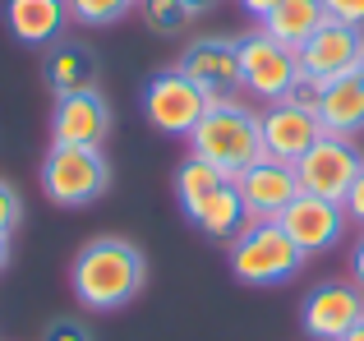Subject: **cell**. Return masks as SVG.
Here are the masks:
<instances>
[{"mask_svg":"<svg viewBox=\"0 0 364 341\" xmlns=\"http://www.w3.org/2000/svg\"><path fill=\"white\" fill-rule=\"evenodd\" d=\"M148 286V259L124 235H97L70 263V291L88 314H116Z\"/></svg>","mask_w":364,"mask_h":341,"instance_id":"obj_1","label":"cell"},{"mask_svg":"<svg viewBox=\"0 0 364 341\" xmlns=\"http://www.w3.org/2000/svg\"><path fill=\"white\" fill-rule=\"evenodd\" d=\"M189 153L213 162L217 170H226V175L235 180L240 170H249L263 157V125H258V116L245 102L222 97V102H213V107L203 111V120L194 125Z\"/></svg>","mask_w":364,"mask_h":341,"instance_id":"obj_2","label":"cell"},{"mask_svg":"<svg viewBox=\"0 0 364 341\" xmlns=\"http://www.w3.org/2000/svg\"><path fill=\"white\" fill-rule=\"evenodd\" d=\"M226 263H231V277L245 286H282V281L300 277L309 254L286 235L282 222H249L226 244Z\"/></svg>","mask_w":364,"mask_h":341,"instance_id":"obj_3","label":"cell"},{"mask_svg":"<svg viewBox=\"0 0 364 341\" xmlns=\"http://www.w3.org/2000/svg\"><path fill=\"white\" fill-rule=\"evenodd\" d=\"M37 175H42V194L55 207H88L111 189V162L102 148L51 144Z\"/></svg>","mask_w":364,"mask_h":341,"instance_id":"obj_4","label":"cell"},{"mask_svg":"<svg viewBox=\"0 0 364 341\" xmlns=\"http://www.w3.org/2000/svg\"><path fill=\"white\" fill-rule=\"evenodd\" d=\"M143 120H148L157 134H171V139H189L194 125L203 120V111L213 107L203 88L189 79L185 70H157L148 83H143Z\"/></svg>","mask_w":364,"mask_h":341,"instance_id":"obj_5","label":"cell"},{"mask_svg":"<svg viewBox=\"0 0 364 341\" xmlns=\"http://www.w3.org/2000/svg\"><path fill=\"white\" fill-rule=\"evenodd\" d=\"M235 51H240V88L249 97L263 102H286L300 79V55L291 46H282L277 37H267L263 28L235 37Z\"/></svg>","mask_w":364,"mask_h":341,"instance_id":"obj_6","label":"cell"},{"mask_svg":"<svg viewBox=\"0 0 364 341\" xmlns=\"http://www.w3.org/2000/svg\"><path fill=\"white\" fill-rule=\"evenodd\" d=\"M364 157L350 139H337V134H323L309 153L295 162V175H300V194H318V198H332V203H346L350 185H355Z\"/></svg>","mask_w":364,"mask_h":341,"instance_id":"obj_7","label":"cell"},{"mask_svg":"<svg viewBox=\"0 0 364 341\" xmlns=\"http://www.w3.org/2000/svg\"><path fill=\"white\" fill-rule=\"evenodd\" d=\"M360 323H364V291L355 281H323L300 305V328L309 341H341Z\"/></svg>","mask_w":364,"mask_h":341,"instance_id":"obj_8","label":"cell"},{"mask_svg":"<svg viewBox=\"0 0 364 341\" xmlns=\"http://www.w3.org/2000/svg\"><path fill=\"white\" fill-rule=\"evenodd\" d=\"M258 125H263V157L286 162V166H295L323 139L318 111L300 107V102H267V111L258 116Z\"/></svg>","mask_w":364,"mask_h":341,"instance_id":"obj_9","label":"cell"},{"mask_svg":"<svg viewBox=\"0 0 364 341\" xmlns=\"http://www.w3.org/2000/svg\"><path fill=\"white\" fill-rule=\"evenodd\" d=\"M277 222L286 226V235L304 254H328L346 240L350 217H346V203H332V198H318V194H300Z\"/></svg>","mask_w":364,"mask_h":341,"instance_id":"obj_10","label":"cell"},{"mask_svg":"<svg viewBox=\"0 0 364 341\" xmlns=\"http://www.w3.org/2000/svg\"><path fill=\"white\" fill-rule=\"evenodd\" d=\"M176 70H185L213 102L240 92V51H235V37H194L180 51Z\"/></svg>","mask_w":364,"mask_h":341,"instance_id":"obj_11","label":"cell"},{"mask_svg":"<svg viewBox=\"0 0 364 341\" xmlns=\"http://www.w3.org/2000/svg\"><path fill=\"white\" fill-rule=\"evenodd\" d=\"M235 189H240V198H245L249 222H277V217L300 198V175H295V166H286V162L258 157L249 170L235 175Z\"/></svg>","mask_w":364,"mask_h":341,"instance_id":"obj_12","label":"cell"},{"mask_svg":"<svg viewBox=\"0 0 364 341\" xmlns=\"http://www.w3.org/2000/svg\"><path fill=\"white\" fill-rule=\"evenodd\" d=\"M107 134H111V102L102 97V88L55 97V107H51V144L102 148Z\"/></svg>","mask_w":364,"mask_h":341,"instance_id":"obj_13","label":"cell"},{"mask_svg":"<svg viewBox=\"0 0 364 341\" xmlns=\"http://www.w3.org/2000/svg\"><path fill=\"white\" fill-rule=\"evenodd\" d=\"M300 70L314 74V79H341V74H360V60H364V28H350V23H323L309 42L300 46Z\"/></svg>","mask_w":364,"mask_h":341,"instance_id":"obj_14","label":"cell"},{"mask_svg":"<svg viewBox=\"0 0 364 341\" xmlns=\"http://www.w3.org/2000/svg\"><path fill=\"white\" fill-rule=\"evenodd\" d=\"M42 79H46V88H51L55 97L88 92V88H97V83H102V60H97L92 46L60 37V42H51V46H46V55H42Z\"/></svg>","mask_w":364,"mask_h":341,"instance_id":"obj_15","label":"cell"},{"mask_svg":"<svg viewBox=\"0 0 364 341\" xmlns=\"http://www.w3.org/2000/svg\"><path fill=\"white\" fill-rule=\"evenodd\" d=\"M70 0H5V28L23 46H51L70 28Z\"/></svg>","mask_w":364,"mask_h":341,"instance_id":"obj_16","label":"cell"},{"mask_svg":"<svg viewBox=\"0 0 364 341\" xmlns=\"http://www.w3.org/2000/svg\"><path fill=\"white\" fill-rule=\"evenodd\" d=\"M314 111H318V120H323V134L355 139L360 129H364V79H360V74L328 79Z\"/></svg>","mask_w":364,"mask_h":341,"instance_id":"obj_17","label":"cell"},{"mask_svg":"<svg viewBox=\"0 0 364 341\" xmlns=\"http://www.w3.org/2000/svg\"><path fill=\"white\" fill-rule=\"evenodd\" d=\"M323 23H328L323 0H277V5L258 18V28H263L267 37H277L282 46H291V51H300Z\"/></svg>","mask_w":364,"mask_h":341,"instance_id":"obj_18","label":"cell"},{"mask_svg":"<svg viewBox=\"0 0 364 341\" xmlns=\"http://www.w3.org/2000/svg\"><path fill=\"white\" fill-rule=\"evenodd\" d=\"M194 226L208 235V240H217V244H231L235 235L245 231V226H249V212H245V198H240V189H235V180H226V185L208 198L203 212L194 217Z\"/></svg>","mask_w":364,"mask_h":341,"instance_id":"obj_19","label":"cell"},{"mask_svg":"<svg viewBox=\"0 0 364 341\" xmlns=\"http://www.w3.org/2000/svg\"><path fill=\"white\" fill-rule=\"evenodd\" d=\"M226 180H231L226 170H217L213 162H203V157L189 153L185 162L176 166V203H180V212H185L189 222H194V217L203 212V203H208V198H213L217 189L226 185Z\"/></svg>","mask_w":364,"mask_h":341,"instance_id":"obj_20","label":"cell"},{"mask_svg":"<svg viewBox=\"0 0 364 341\" xmlns=\"http://www.w3.org/2000/svg\"><path fill=\"white\" fill-rule=\"evenodd\" d=\"M139 14L148 23V33H157V37H180L194 23V9L185 0H139Z\"/></svg>","mask_w":364,"mask_h":341,"instance_id":"obj_21","label":"cell"},{"mask_svg":"<svg viewBox=\"0 0 364 341\" xmlns=\"http://www.w3.org/2000/svg\"><path fill=\"white\" fill-rule=\"evenodd\" d=\"M129 9H139V0H70V18L83 28H111Z\"/></svg>","mask_w":364,"mask_h":341,"instance_id":"obj_22","label":"cell"},{"mask_svg":"<svg viewBox=\"0 0 364 341\" xmlns=\"http://www.w3.org/2000/svg\"><path fill=\"white\" fill-rule=\"evenodd\" d=\"M18 222H23V198L9 180H0V235H14Z\"/></svg>","mask_w":364,"mask_h":341,"instance_id":"obj_23","label":"cell"},{"mask_svg":"<svg viewBox=\"0 0 364 341\" xmlns=\"http://www.w3.org/2000/svg\"><path fill=\"white\" fill-rule=\"evenodd\" d=\"M42 341H92V328L83 318H51Z\"/></svg>","mask_w":364,"mask_h":341,"instance_id":"obj_24","label":"cell"},{"mask_svg":"<svg viewBox=\"0 0 364 341\" xmlns=\"http://www.w3.org/2000/svg\"><path fill=\"white\" fill-rule=\"evenodd\" d=\"M332 23H350V28H364V0H323Z\"/></svg>","mask_w":364,"mask_h":341,"instance_id":"obj_25","label":"cell"},{"mask_svg":"<svg viewBox=\"0 0 364 341\" xmlns=\"http://www.w3.org/2000/svg\"><path fill=\"white\" fill-rule=\"evenodd\" d=\"M318 97H323V79H314V74H304V70H300V79H295V88H291V97H286V102H300V107H318Z\"/></svg>","mask_w":364,"mask_h":341,"instance_id":"obj_26","label":"cell"},{"mask_svg":"<svg viewBox=\"0 0 364 341\" xmlns=\"http://www.w3.org/2000/svg\"><path fill=\"white\" fill-rule=\"evenodd\" d=\"M346 217L364 231V166H360V175H355V185H350V194H346Z\"/></svg>","mask_w":364,"mask_h":341,"instance_id":"obj_27","label":"cell"},{"mask_svg":"<svg viewBox=\"0 0 364 341\" xmlns=\"http://www.w3.org/2000/svg\"><path fill=\"white\" fill-rule=\"evenodd\" d=\"M350 277H355V286L364 291V231L355 235V244H350Z\"/></svg>","mask_w":364,"mask_h":341,"instance_id":"obj_28","label":"cell"},{"mask_svg":"<svg viewBox=\"0 0 364 341\" xmlns=\"http://www.w3.org/2000/svg\"><path fill=\"white\" fill-rule=\"evenodd\" d=\"M235 5H240V9H245V14H249V18H254V23H258V18H263V14H267V9H272V5H277V0H235Z\"/></svg>","mask_w":364,"mask_h":341,"instance_id":"obj_29","label":"cell"},{"mask_svg":"<svg viewBox=\"0 0 364 341\" xmlns=\"http://www.w3.org/2000/svg\"><path fill=\"white\" fill-rule=\"evenodd\" d=\"M5 268H9V235H0V277H5Z\"/></svg>","mask_w":364,"mask_h":341,"instance_id":"obj_30","label":"cell"},{"mask_svg":"<svg viewBox=\"0 0 364 341\" xmlns=\"http://www.w3.org/2000/svg\"><path fill=\"white\" fill-rule=\"evenodd\" d=\"M185 5H189V9H194V14H208V9H213V5H217V0H185Z\"/></svg>","mask_w":364,"mask_h":341,"instance_id":"obj_31","label":"cell"},{"mask_svg":"<svg viewBox=\"0 0 364 341\" xmlns=\"http://www.w3.org/2000/svg\"><path fill=\"white\" fill-rule=\"evenodd\" d=\"M341 341H364V323H360V328H350V332L341 337Z\"/></svg>","mask_w":364,"mask_h":341,"instance_id":"obj_32","label":"cell"},{"mask_svg":"<svg viewBox=\"0 0 364 341\" xmlns=\"http://www.w3.org/2000/svg\"><path fill=\"white\" fill-rule=\"evenodd\" d=\"M360 79H364V60H360Z\"/></svg>","mask_w":364,"mask_h":341,"instance_id":"obj_33","label":"cell"}]
</instances>
